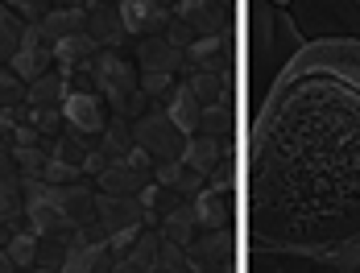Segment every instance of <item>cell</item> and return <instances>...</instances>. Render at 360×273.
Segmentation results:
<instances>
[{
  "instance_id": "cell-1",
  "label": "cell",
  "mask_w": 360,
  "mask_h": 273,
  "mask_svg": "<svg viewBox=\"0 0 360 273\" xmlns=\"http://www.w3.org/2000/svg\"><path fill=\"white\" fill-rule=\"evenodd\" d=\"M249 236L319 273L360 269V42H302L252 116Z\"/></svg>"
},
{
  "instance_id": "cell-2",
  "label": "cell",
  "mask_w": 360,
  "mask_h": 273,
  "mask_svg": "<svg viewBox=\"0 0 360 273\" xmlns=\"http://www.w3.org/2000/svg\"><path fill=\"white\" fill-rule=\"evenodd\" d=\"M290 17L311 42H360V0H290Z\"/></svg>"
},
{
  "instance_id": "cell-3",
  "label": "cell",
  "mask_w": 360,
  "mask_h": 273,
  "mask_svg": "<svg viewBox=\"0 0 360 273\" xmlns=\"http://www.w3.org/2000/svg\"><path fill=\"white\" fill-rule=\"evenodd\" d=\"M91 75H96V87H100V96L116 108V112H137L141 108V96H137V70L129 67L120 54H112V50H104V54H96L91 58Z\"/></svg>"
},
{
  "instance_id": "cell-4",
  "label": "cell",
  "mask_w": 360,
  "mask_h": 273,
  "mask_svg": "<svg viewBox=\"0 0 360 273\" xmlns=\"http://www.w3.org/2000/svg\"><path fill=\"white\" fill-rule=\"evenodd\" d=\"M137 149H145L153 162H179L182 149H186V133L170 116L149 112V116L137 120Z\"/></svg>"
},
{
  "instance_id": "cell-5",
  "label": "cell",
  "mask_w": 360,
  "mask_h": 273,
  "mask_svg": "<svg viewBox=\"0 0 360 273\" xmlns=\"http://www.w3.org/2000/svg\"><path fill=\"white\" fill-rule=\"evenodd\" d=\"M50 58H54V42L41 34V25H30L25 37H21V46H17V54H13V63L8 70L17 75V79H25V83H37L41 75H50Z\"/></svg>"
},
{
  "instance_id": "cell-6",
  "label": "cell",
  "mask_w": 360,
  "mask_h": 273,
  "mask_svg": "<svg viewBox=\"0 0 360 273\" xmlns=\"http://www.w3.org/2000/svg\"><path fill=\"white\" fill-rule=\"evenodd\" d=\"M145 182H149V153L145 149H133V153H124L120 162H112L108 170L100 174V186H104V195H137L145 191Z\"/></svg>"
},
{
  "instance_id": "cell-7",
  "label": "cell",
  "mask_w": 360,
  "mask_h": 273,
  "mask_svg": "<svg viewBox=\"0 0 360 273\" xmlns=\"http://www.w3.org/2000/svg\"><path fill=\"white\" fill-rule=\"evenodd\" d=\"M104 103L108 100L96 96V91H71L63 100V116H67V125H71L75 133L96 136V133H104V125H108V108Z\"/></svg>"
},
{
  "instance_id": "cell-8",
  "label": "cell",
  "mask_w": 360,
  "mask_h": 273,
  "mask_svg": "<svg viewBox=\"0 0 360 273\" xmlns=\"http://www.w3.org/2000/svg\"><path fill=\"white\" fill-rule=\"evenodd\" d=\"M116 13H120V21H124V30L129 34H153V30H162L166 25V4L162 0H120L116 4Z\"/></svg>"
},
{
  "instance_id": "cell-9",
  "label": "cell",
  "mask_w": 360,
  "mask_h": 273,
  "mask_svg": "<svg viewBox=\"0 0 360 273\" xmlns=\"http://www.w3.org/2000/svg\"><path fill=\"white\" fill-rule=\"evenodd\" d=\"M112 269V244L75 240L71 253L63 257V273H108Z\"/></svg>"
},
{
  "instance_id": "cell-10",
  "label": "cell",
  "mask_w": 360,
  "mask_h": 273,
  "mask_svg": "<svg viewBox=\"0 0 360 273\" xmlns=\"http://www.w3.org/2000/svg\"><path fill=\"white\" fill-rule=\"evenodd\" d=\"M100 220H104V232H129V228H141V203L124 199V195H104L100 199Z\"/></svg>"
},
{
  "instance_id": "cell-11",
  "label": "cell",
  "mask_w": 360,
  "mask_h": 273,
  "mask_svg": "<svg viewBox=\"0 0 360 273\" xmlns=\"http://www.w3.org/2000/svg\"><path fill=\"white\" fill-rule=\"evenodd\" d=\"M203 108H207V103H199V96L191 91V83H182V87H174V96H170L166 116L179 125L182 133H199V125H203Z\"/></svg>"
},
{
  "instance_id": "cell-12",
  "label": "cell",
  "mask_w": 360,
  "mask_h": 273,
  "mask_svg": "<svg viewBox=\"0 0 360 273\" xmlns=\"http://www.w3.org/2000/svg\"><path fill=\"white\" fill-rule=\"evenodd\" d=\"M41 34L50 37V42H58V37H75V34H87V8H58V13H46Z\"/></svg>"
},
{
  "instance_id": "cell-13",
  "label": "cell",
  "mask_w": 360,
  "mask_h": 273,
  "mask_svg": "<svg viewBox=\"0 0 360 273\" xmlns=\"http://www.w3.org/2000/svg\"><path fill=\"white\" fill-rule=\"evenodd\" d=\"M216 158H219V136H191L186 141V149H182V162H186V170L195 174H212L216 170Z\"/></svg>"
},
{
  "instance_id": "cell-14",
  "label": "cell",
  "mask_w": 360,
  "mask_h": 273,
  "mask_svg": "<svg viewBox=\"0 0 360 273\" xmlns=\"http://www.w3.org/2000/svg\"><path fill=\"white\" fill-rule=\"evenodd\" d=\"M87 34L96 37V42H104V46H116L129 30H124V21H120L116 8H87Z\"/></svg>"
},
{
  "instance_id": "cell-15",
  "label": "cell",
  "mask_w": 360,
  "mask_h": 273,
  "mask_svg": "<svg viewBox=\"0 0 360 273\" xmlns=\"http://www.w3.org/2000/svg\"><path fill=\"white\" fill-rule=\"evenodd\" d=\"M54 58H58V63H63V70L71 75L83 58H96V37H91V34L58 37V42H54Z\"/></svg>"
},
{
  "instance_id": "cell-16",
  "label": "cell",
  "mask_w": 360,
  "mask_h": 273,
  "mask_svg": "<svg viewBox=\"0 0 360 273\" xmlns=\"http://www.w3.org/2000/svg\"><path fill=\"white\" fill-rule=\"evenodd\" d=\"M21 207V186H17V162L0 149V220L17 215Z\"/></svg>"
},
{
  "instance_id": "cell-17",
  "label": "cell",
  "mask_w": 360,
  "mask_h": 273,
  "mask_svg": "<svg viewBox=\"0 0 360 273\" xmlns=\"http://www.w3.org/2000/svg\"><path fill=\"white\" fill-rule=\"evenodd\" d=\"M25 21L0 0V63H13V54H17V46H21V37H25Z\"/></svg>"
},
{
  "instance_id": "cell-18",
  "label": "cell",
  "mask_w": 360,
  "mask_h": 273,
  "mask_svg": "<svg viewBox=\"0 0 360 273\" xmlns=\"http://www.w3.org/2000/svg\"><path fill=\"white\" fill-rule=\"evenodd\" d=\"M179 58L182 54L174 42H145L141 46V70H166V75H174Z\"/></svg>"
},
{
  "instance_id": "cell-19",
  "label": "cell",
  "mask_w": 360,
  "mask_h": 273,
  "mask_svg": "<svg viewBox=\"0 0 360 273\" xmlns=\"http://www.w3.org/2000/svg\"><path fill=\"white\" fill-rule=\"evenodd\" d=\"M63 100H67L63 75H41L37 83H30V96H25L30 108H54V103H63Z\"/></svg>"
},
{
  "instance_id": "cell-20",
  "label": "cell",
  "mask_w": 360,
  "mask_h": 273,
  "mask_svg": "<svg viewBox=\"0 0 360 273\" xmlns=\"http://www.w3.org/2000/svg\"><path fill=\"white\" fill-rule=\"evenodd\" d=\"M195 220H199L203 228H224V224H228V203H224V195H219V191H203V195L195 199Z\"/></svg>"
},
{
  "instance_id": "cell-21",
  "label": "cell",
  "mask_w": 360,
  "mask_h": 273,
  "mask_svg": "<svg viewBox=\"0 0 360 273\" xmlns=\"http://www.w3.org/2000/svg\"><path fill=\"white\" fill-rule=\"evenodd\" d=\"M186 253H191V261L216 265V261H224V257H228V236L216 228L212 236H203V240H195V244H186Z\"/></svg>"
},
{
  "instance_id": "cell-22",
  "label": "cell",
  "mask_w": 360,
  "mask_h": 273,
  "mask_svg": "<svg viewBox=\"0 0 360 273\" xmlns=\"http://www.w3.org/2000/svg\"><path fill=\"white\" fill-rule=\"evenodd\" d=\"M8 257H13V265L17 269H34L37 261V232H17V236H8Z\"/></svg>"
},
{
  "instance_id": "cell-23",
  "label": "cell",
  "mask_w": 360,
  "mask_h": 273,
  "mask_svg": "<svg viewBox=\"0 0 360 273\" xmlns=\"http://www.w3.org/2000/svg\"><path fill=\"white\" fill-rule=\"evenodd\" d=\"M195 207H179V211H170L166 215V240H174V244H191V232H195Z\"/></svg>"
},
{
  "instance_id": "cell-24",
  "label": "cell",
  "mask_w": 360,
  "mask_h": 273,
  "mask_svg": "<svg viewBox=\"0 0 360 273\" xmlns=\"http://www.w3.org/2000/svg\"><path fill=\"white\" fill-rule=\"evenodd\" d=\"M179 17L182 21H191V25H203V30H212L219 21V8L212 0H182L179 4Z\"/></svg>"
},
{
  "instance_id": "cell-25",
  "label": "cell",
  "mask_w": 360,
  "mask_h": 273,
  "mask_svg": "<svg viewBox=\"0 0 360 273\" xmlns=\"http://www.w3.org/2000/svg\"><path fill=\"white\" fill-rule=\"evenodd\" d=\"M30 87L25 79H17L13 70H0V108H13V103H25Z\"/></svg>"
},
{
  "instance_id": "cell-26",
  "label": "cell",
  "mask_w": 360,
  "mask_h": 273,
  "mask_svg": "<svg viewBox=\"0 0 360 273\" xmlns=\"http://www.w3.org/2000/svg\"><path fill=\"white\" fill-rule=\"evenodd\" d=\"M25 25H41L46 21V13H50V0H4Z\"/></svg>"
},
{
  "instance_id": "cell-27",
  "label": "cell",
  "mask_w": 360,
  "mask_h": 273,
  "mask_svg": "<svg viewBox=\"0 0 360 273\" xmlns=\"http://www.w3.org/2000/svg\"><path fill=\"white\" fill-rule=\"evenodd\" d=\"M13 162L30 174V178H41V170H46V158L37 153L34 145H17V149H13Z\"/></svg>"
},
{
  "instance_id": "cell-28",
  "label": "cell",
  "mask_w": 360,
  "mask_h": 273,
  "mask_svg": "<svg viewBox=\"0 0 360 273\" xmlns=\"http://www.w3.org/2000/svg\"><path fill=\"white\" fill-rule=\"evenodd\" d=\"M207 136H219L228 129V112H224V103H212V108H203V125H199Z\"/></svg>"
},
{
  "instance_id": "cell-29",
  "label": "cell",
  "mask_w": 360,
  "mask_h": 273,
  "mask_svg": "<svg viewBox=\"0 0 360 273\" xmlns=\"http://www.w3.org/2000/svg\"><path fill=\"white\" fill-rule=\"evenodd\" d=\"M141 87L145 91H166V87H170V75H166V70H145Z\"/></svg>"
},
{
  "instance_id": "cell-30",
  "label": "cell",
  "mask_w": 360,
  "mask_h": 273,
  "mask_svg": "<svg viewBox=\"0 0 360 273\" xmlns=\"http://www.w3.org/2000/svg\"><path fill=\"white\" fill-rule=\"evenodd\" d=\"M17 265H13V257H8V248H0V273H13Z\"/></svg>"
},
{
  "instance_id": "cell-31",
  "label": "cell",
  "mask_w": 360,
  "mask_h": 273,
  "mask_svg": "<svg viewBox=\"0 0 360 273\" xmlns=\"http://www.w3.org/2000/svg\"><path fill=\"white\" fill-rule=\"evenodd\" d=\"M87 4H91V8H116L120 0H87Z\"/></svg>"
},
{
  "instance_id": "cell-32",
  "label": "cell",
  "mask_w": 360,
  "mask_h": 273,
  "mask_svg": "<svg viewBox=\"0 0 360 273\" xmlns=\"http://www.w3.org/2000/svg\"><path fill=\"white\" fill-rule=\"evenodd\" d=\"M58 4H63V8H79V0H58Z\"/></svg>"
},
{
  "instance_id": "cell-33",
  "label": "cell",
  "mask_w": 360,
  "mask_h": 273,
  "mask_svg": "<svg viewBox=\"0 0 360 273\" xmlns=\"http://www.w3.org/2000/svg\"><path fill=\"white\" fill-rule=\"evenodd\" d=\"M25 273H54V269H25Z\"/></svg>"
},
{
  "instance_id": "cell-34",
  "label": "cell",
  "mask_w": 360,
  "mask_h": 273,
  "mask_svg": "<svg viewBox=\"0 0 360 273\" xmlns=\"http://www.w3.org/2000/svg\"><path fill=\"white\" fill-rule=\"evenodd\" d=\"M269 4H290V0H269Z\"/></svg>"
}]
</instances>
